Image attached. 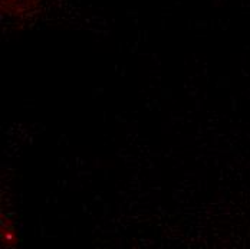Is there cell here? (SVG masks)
<instances>
[{"mask_svg":"<svg viewBox=\"0 0 250 249\" xmlns=\"http://www.w3.org/2000/svg\"><path fill=\"white\" fill-rule=\"evenodd\" d=\"M39 0H1V10L13 18H25L32 15Z\"/></svg>","mask_w":250,"mask_h":249,"instance_id":"6da1fadb","label":"cell"}]
</instances>
